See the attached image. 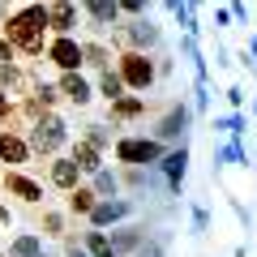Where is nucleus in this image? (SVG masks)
Listing matches in <instances>:
<instances>
[{
	"mask_svg": "<svg viewBox=\"0 0 257 257\" xmlns=\"http://www.w3.org/2000/svg\"><path fill=\"white\" fill-rule=\"evenodd\" d=\"M82 64H90V69H111V47L107 43H82Z\"/></svg>",
	"mask_w": 257,
	"mask_h": 257,
	"instance_id": "obj_23",
	"label": "nucleus"
},
{
	"mask_svg": "<svg viewBox=\"0 0 257 257\" xmlns=\"http://www.w3.org/2000/svg\"><path fill=\"white\" fill-rule=\"evenodd\" d=\"M223 163H248V155H244V146H240L236 138H231L227 146H219V150H214V167H223Z\"/></svg>",
	"mask_w": 257,
	"mask_h": 257,
	"instance_id": "obj_27",
	"label": "nucleus"
},
{
	"mask_svg": "<svg viewBox=\"0 0 257 257\" xmlns=\"http://www.w3.org/2000/svg\"><path fill=\"white\" fill-rule=\"evenodd\" d=\"M133 210H138V202H133V197H99V202H94V210L86 214V223H90V227H99V231H107V227H116V223H124Z\"/></svg>",
	"mask_w": 257,
	"mask_h": 257,
	"instance_id": "obj_7",
	"label": "nucleus"
},
{
	"mask_svg": "<svg viewBox=\"0 0 257 257\" xmlns=\"http://www.w3.org/2000/svg\"><path fill=\"white\" fill-rule=\"evenodd\" d=\"M0 120H18V107H13V99L5 90H0Z\"/></svg>",
	"mask_w": 257,
	"mask_h": 257,
	"instance_id": "obj_32",
	"label": "nucleus"
},
{
	"mask_svg": "<svg viewBox=\"0 0 257 257\" xmlns=\"http://www.w3.org/2000/svg\"><path fill=\"white\" fill-rule=\"evenodd\" d=\"M231 18H240V22H248V9H244V0H231Z\"/></svg>",
	"mask_w": 257,
	"mask_h": 257,
	"instance_id": "obj_36",
	"label": "nucleus"
},
{
	"mask_svg": "<svg viewBox=\"0 0 257 257\" xmlns=\"http://www.w3.org/2000/svg\"><path fill=\"white\" fill-rule=\"evenodd\" d=\"M30 150L35 155H47V159H56L64 150V142H69V124H64L56 111H39L35 120H30Z\"/></svg>",
	"mask_w": 257,
	"mask_h": 257,
	"instance_id": "obj_2",
	"label": "nucleus"
},
{
	"mask_svg": "<svg viewBox=\"0 0 257 257\" xmlns=\"http://www.w3.org/2000/svg\"><path fill=\"white\" fill-rule=\"evenodd\" d=\"M0 35L13 43V52L22 56H43L47 47V9L43 5H26V9H13L9 18H5V30Z\"/></svg>",
	"mask_w": 257,
	"mask_h": 257,
	"instance_id": "obj_1",
	"label": "nucleus"
},
{
	"mask_svg": "<svg viewBox=\"0 0 257 257\" xmlns=\"http://www.w3.org/2000/svg\"><path fill=\"white\" fill-rule=\"evenodd\" d=\"M35 155V150H30V142L22 138V133H0V163H9V167H22L26 163V159Z\"/></svg>",
	"mask_w": 257,
	"mask_h": 257,
	"instance_id": "obj_14",
	"label": "nucleus"
},
{
	"mask_svg": "<svg viewBox=\"0 0 257 257\" xmlns=\"http://www.w3.org/2000/svg\"><path fill=\"white\" fill-rule=\"evenodd\" d=\"M77 9H86V18H90V26L107 30L120 22V9H116V0H77Z\"/></svg>",
	"mask_w": 257,
	"mask_h": 257,
	"instance_id": "obj_16",
	"label": "nucleus"
},
{
	"mask_svg": "<svg viewBox=\"0 0 257 257\" xmlns=\"http://www.w3.org/2000/svg\"><path fill=\"white\" fill-rule=\"evenodd\" d=\"M82 142H90L94 150H107L111 146V133H107V124H86V138Z\"/></svg>",
	"mask_w": 257,
	"mask_h": 257,
	"instance_id": "obj_28",
	"label": "nucleus"
},
{
	"mask_svg": "<svg viewBox=\"0 0 257 257\" xmlns=\"http://www.w3.org/2000/svg\"><path fill=\"white\" fill-rule=\"evenodd\" d=\"M107 116L116 120V124L142 120V116H146V94H120L116 103H107Z\"/></svg>",
	"mask_w": 257,
	"mask_h": 257,
	"instance_id": "obj_15",
	"label": "nucleus"
},
{
	"mask_svg": "<svg viewBox=\"0 0 257 257\" xmlns=\"http://www.w3.org/2000/svg\"><path fill=\"white\" fill-rule=\"evenodd\" d=\"M5 257H47V244L39 231H22V236L9 240V253Z\"/></svg>",
	"mask_w": 257,
	"mask_h": 257,
	"instance_id": "obj_18",
	"label": "nucleus"
},
{
	"mask_svg": "<svg viewBox=\"0 0 257 257\" xmlns=\"http://www.w3.org/2000/svg\"><path fill=\"white\" fill-rule=\"evenodd\" d=\"M116 9L128 13V18H142V13L150 9V0H116Z\"/></svg>",
	"mask_w": 257,
	"mask_h": 257,
	"instance_id": "obj_30",
	"label": "nucleus"
},
{
	"mask_svg": "<svg viewBox=\"0 0 257 257\" xmlns=\"http://www.w3.org/2000/svg\"><path fill=\"white\" fill-rule=\"evenodd\" d=\"M69 159L77 163V172H82V176H94V172L103 167V150H94L90 142H82V138L73 142V150H69Z\"/></svg>",
	"mask_w": 257,
	"mask_h": 257,
	"instance_id": "obj_17",
	"label": "nucleus"
},
{
	"mask_svg": "<svg viewBox=\"0 0 257 257\" xmlns=\"http://www.w3.org/2000/svg\"><path fill=\"white\" fill-rule=\"evenodd\" d=\"M99 94H103L107 103H116L120 94H124V82H120V73H111V69H103V73H99Z\"/></svg>",
	"mask_w": 257,
	"mask_h": 257,
	"instance_id": "obj_25",
	"label": "nucleus"
},
{
	"mask_svg": "<svg viewBox=\"0 0 257 257\" xmlns=\"http://www.w3.org/2000/svg\"><path fill=\"white\" fill-rule=\"evenodd\" d=\"M206 227H210V214H206V206H193V236H206Z\"/></svg>",
	"mask_w": 257,
	"mask_h": 257,
	"instance_id": "obj_31",
	"label": "nucleus"
},
{
	"mask_svg": "<svg viewBox=\"0 0 257 257\" xmlns=\"http://www.w3.org/2000/svg\"><path fill=\"white\" fill-rule=\"evenodd\" d=\"M30 86H35V82H30V77L22 73V69H18L13 60H9V64H0V90L9 94V99H13L18 90H30Z\"/></svg>",
	"mask_w": 257,
	"mask_h": 257,
	"instance_id": "obj_19",
	"label": "nucleus"
},
{
	"mask_svg": "<svg viewBox=\"0 0 257 257\" xmlns=\"http://www.w3.org/2000/svg\"><path fill=\"white\" fill-rule=\"evenodd\" d=\"M43 56L60 69V73H77V69H82V43H77L73 35H56L52 43L43 47Z\"/></svg>",
	"mask_w": 257,
	"mask_h": 257,
	"instance_id": "obj_8",
	"label": "nucleus"
},
{
	"mask_svg": "<svg viewBox=\"0 0 257 257\" xmlns=\"http://www.w3.org/2000/svg\"><path fill=\"white\" fill-rule=\"evenodd\" d=\"M155 167H159V176L167 180V193H180L184 189V172H189V146H184V142H180V146H172Z\"/></svg>",
	"mask_w": 257,
	"mask_h": 257,
	"instance_id": "obj_10",
	"label": "nucleus"
},
{
	"mask_svg": "<svg viewBox=\"0 0 257 257\" xmlns=\"http://www.w3.org/2000/svg\"><path fill=\"white\" fill-rule=\"evenodd\" d=\"M214 128H219V133H231V138H240V133L248 128V116H244V111H231V116H214Z\"/></svg>",
	"mask_w": 257,
	"mask_h": 257,
	"instance_id": "obj_26",
	"label": "nucleus"
},
{
	"mask_svg": "<svg viewBox=\"0 0 257 257\" xmlns=\"http://www.w3.org/2000/svg\"><path fill=\"white\" fill-rule=\"evenodd\" d=\"M94 202H99V193H94L90 184H77V189L69 193V214H82L86 219V214L94 210Z\"/></svg>",
	"mask_w": 257,
	"mask_h": 257,
	"instance_id": "obj_22",
	"label": "nucleus"
},
{
	"mask_svg": "<svg viewBox=\"0 0 257 257\" xmlns=\"http://www.w3.org/2000/svg\"><path fill=\"white\" fill-rule=\"evenodd\" d=\"M0 184H5V193L18 197L22 206H39V202H43V184H39L35 176H26L22 167H9V172L0 176Z\"/></svg>",
	"mask_w": 257,
	"mask_h": 257,
	"instance_id": "obj_9",
	"label": "nucleus"
},
{
	"mask_svg": "<svg viewBox=\"0 0 257 257\" xmlns=\"http://www.w3.org/2000/svg\"><path fill=\"white\" fill-rule=\"evenodd\" d=\"M56 90H60V99H69V103H73V107H90V99H94V86L86 82L82 73H60Z\"/></svg>",
	"mask_w": 257,
	"mask_h": 257,
	"instance_id": "obj_12",
	"label": "nucleus"
},
{
	"mask_svg": "<svg viewBox=\"0 0 257 257\" xmlns=\"http://www.w3.org/2000/svg\"><path fill=\"white\" fill-rule=\"evenodd\" d=\"M39 5H47V0H39Z\"/></svg>",
	"mask_w": 257,
	"mask_h": 257,
	"instance_id": "obj_38",
	"label": "nucleus"
},
{
	"mask_svg": "<svg viewBox=\"0 0 257 257\" xmlns=\"http://www.w3.org/2000/svg\"><path fill=\"white\" fill-rule=\"evenodd\" d=\"M90 189L99 193V197H120V172H107V167H99Z\"/></svg>",
	"mask_w": 257,
	"mask_h": 257,
	"instance_id": "obj_24",
	"label": "nucleus"
},
{
	"mask_svg": "<svg viewBox=\"0 0 257 257\" xmlns=\"http://www.w3.org/2000/svg\"><path fill=\"white\" fill-rule=\"evenodd\" d=\"M107 240H111V248H116V253L124 257V253H133V248H138L142 240H146V227H120V231H111Z\"/></svg>",
	"mask_w": 257,
	"mask_h": 257,
	"instance_id": "obj_20",
	"label": "nucleus"
},
{
	"mask_svg": "<svg viewBox=\"0 0 257 257\" xmlns=\"http://www.w3.org/2000/svg\"><path fill=\"white\" fill-rule=\"evenodd\" d=\"M9 60H13V43L0 35V64H9Z\"/></svg>",
	"mask_w": 257,
	"mask_h": 257,
	"instance_id": "obj_34",
	"label": "nucleus"
},
{
	"mask_svg": "<svg viewBox=\"0 0 257 257\" xmlns=\"http://www.w3.org/2000/svg\"><path fill=\"white\" fill-rule=\"evenodd\" d=\"M82 248H86V253H90V257H120L116 248H111L107 231H99V227H90V231H86V236H82Z\"/></svg>",
	"mask_w": 257,
	"mask_h": 257,
	"instance_id": "obj_21",
	"label": "nucleus"
},
{
	"mask_svg": "<svg viewBox=\"0 0 257 257\" xmlns=\"http://www.w3.org/2000/svg\"><path fill=\"white\" fill-rule=\"evenodd\" d=\"M64 257H90L82 248V240H73V236H64Z\"/></svg>",
	"mask_w": 257,
	"mask_h": 257,
	"instance_id": "obj_33",
	"label": "nucleus"
},
{
	"mask_svg": "<svg viewBox=\"0 0 257 257\" xmlns=\"http://www.w3.org/2000/svg\"><path fill=\"white\" fill-rule=\"evenodd\" d=\"M227 99H231V107H236V111L244 107V90H240V86H231V90H227Z\"/></svg>",
	"mask_w": 257,
	"mask_h": 257,
	"instance_id": "obj_35",
	"label": "nucleus"
},
{
	"mask_svg": "<svg viewBox=\"0 0 257 257\" xmlns=\"http://www.w3.org/2000/svg\"><path fill=\"white\" fill-rule=\"evenodd\" d=\"M47 30L56 35H73V26L82 22V9H77V0H47Z\"/></svg>",
	"mask_w": 257,
	"mask_h": 257,
	"instance_id": "obj_11",
	"label": "nucleus"
},
{
	"mask_svg": "<svg viewBox=\"0 0 257 257\" xmlns=\"http://www.w3.org/2000/svg\"><path fill=\"white\" fill-rule=\"evenodd\" d=\"M47 180H52V189H60V193H73L77 184H82V172H77V163H73V159L56 155V159H52V167H47Z\"/></svg>",
	"mask_w": 257,
	"mask_h": 257,
	"instance_id": "obj_13",
	"label": "nucleus"
},
{
	"mask_svg": "<svg viewBox=\"0 0 257 257\" xmlns=\"http://www.w3.org/2000/svg\"><path fill=\"white\" fill-rule=\"evenodd\" d=\"M163 155H167V146L155 142V138H146V133H142V138H120L116 142V159L124 167H155Z\"/></svg>",
	"mask_w": 257,
	"mask_h": 257,
	"instance_id": "obj_4",
	"label": "nucleus"
},
{
	"mask_svg": "<svg viewBox=\"0 0 257 257\" xmlns=\"http://www.w3.org/2000/svg\"><path fill=\"white\" fill-rule=\"evenodd\" d=\"M189 120H193V107H189V103H172V107L155 120V133H150V138L163 142V146H167V142L180 146V142L189 138Z\"/></svg>",
	"mask_w": 257,
	"mask_h": 257,
	"instance_id": "obj_6",
	"label": "nucleus"
},
{
	"mask_svg": "<svg viewBox=\"0 0 257 257\" xmlns=\"http://www.w3.org/2000/svg\"><path fill=\"white\" fill-rule=\"evenodd\" d=\"M13 219V214H9V206H0V223H9Z\"/></svg>",
	"mask_w": 257,
	"mask_h": 257,
	"instance_id": "obj_37",
	"label": "nucleus"
},
{
	"mask_svg": "<svg viewBox=\"0 0 257 257\" xmlns=\"http://www.w3.org/2000/svg\"><path fill=\"white\" fill-rule=\"evenodd\" d=\"M39 231H47V236H60V231H64V214L43 210V223H39Z\"/></svg>",
	"mask_w": 257,
	"mask_h": 257,
	"instance_id": "obj_29",
	"label": "nucleus"
},
{
	"mask_svg": "<svg viewBox=\"0 0 257 257\" xmlns=\"http://www.w3.org/2000/svg\"><path fill=\"white\" fill-rule=\"evenodd\" d=\"M116 39L124 43V52H150V47L163 43V30H159L150 18H128V22H120Z\"/></svg>",
	"mask_w": 257,
	"mask_h": 257,
	"instance_id": "obj_5",
	"label": "nucleus"
},
{
	"mask_svg": "<svg viewBox=\"0 0 257 257\" xmlns=\"http://www.w3.org/2000/svg\"><path fill=\"white\" fill-rule=\"evenodd\" d=\"M116 73H120V82H124V90L146 94L150 86L159 82V64H155L150 52H120L116 56Z\"/></svg>",
	"mask_w": 257,
	"mask_h": 257,
	"instance_id": "obj_3",
	"label": "nucleus"
}]
</instances>
